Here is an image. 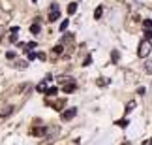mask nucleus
<instances>
[{
  "mask_svg": "<svg viewBox=\"0 0 152 145\" xmlns=\"http://www.w3.org/2000/svg\"><path fill=\"white\" fill-rule=\"evenodd\" d=\"M150 51H152V45H150V41H148V40H143L141 43H139L137 55L141 57V59H147L148 55H150Z\"/></svg>",
  "mask_w": 152,
  "mask_h": 145,
  "instance_id": "1",
  "label": "nucleus"
},
{
  "mask_svg": "<svg viewBox=\"0 0 152 145\" xmlns=\"http://www.w3.org/2000/svg\"><path fill=\"white\" fill-rule=\"evenodd\" d=\"M58 17H60V6H58L56 2H53L51 8H49V13H47V21H49V23H54Z\"/></svg>",
  "mask_w": 152,
  "mask_h": 145,
  "instance_id": "2",
  "label": "nucleus"
},
{
  "mask_svg": "<svg viewBox=\"0 0 152 145\" xmlns=\"http://www.w3.org/2000/svg\"><path fill=\"white\" fill-rule=\"evenodd\" d=\"M47 132H49V128H47V126H32L30 128L32 136H45Z\"/></svg>",
  "mask_w": 152,
  "mask_h": 145,
  "instance_id": "3",
  "label": "nucleus"
},
{
  "mask_svg": "<svg viewBox=\"0 0 152 145\" xmlns=\"http://www.w3.org/2000/svg\"><path fill=\"white\" fill-rule=\"evenodd\" d=\"M77 115V108H70L66 109V111H62V121H70V119H73Z\"/></svg>",
  "mask_w": 152,
  "mask_h": 145,
  "instance_id": "4",
  "label": "nucleus"
},
{
  "mask_svg": "<svg viewBox=\"0 0 152 145\" xmlns=\"http://www.w3.org/2000/svg\"><path fill=\"white\" fill-rule=\"evenodd\" d=\"M13 109H15V106H4V108H0V119L9 117V115L13 113Z\"/></svg>",
  "mask_w": 152,
  "mask_h": 145,
  "instance_id": "5",
  "label": "nucleus"
},
{
  "mask_svg": "<svg viewBox=\"0 0 152 145\" xmlns=\"http://www.w3.org/2000/svg\"><path fill=\"white\" fill-rule=\"evenodd\" d=\"M64 104H66V100H64V98L56 100V102H51V100H47V106H53V109H56V111H62Z\"/></svg>",
  "mask_w": 152,
  "mask_h": 145,
  "instance_id": "6",
  "label": "nucleus"
},
{
  "mask_svg": "<svg viewBox=\"0 0 152 145\" xmlns=\"http://www.w3.org/2000/svg\"><path fill=\"white\" fill-rule=\"evenodd\" d=\"M75 89H77V83L73 81V79H70V81H68L66 85L62 87V91H64V92H68V94H70V92H73Z\"/></svg>",
  "mask_w": 152,
  "mask_h": 145,
  "instance_id": "7",
  "label": "nucleus"
},
{
  "mask_svg": "<svg viewBox=\"0 0 152 145\" xmlns=\"http://www.w3.org/2000/svg\"><path fill=\"white\" fill-rule=\"evenodd\" d=\"M27 66H28L27 60H15V62H13V68H17V70H25Z\"/></svg>",
  "mask_w": 152,
  "mask_h": 145,
  "instance_id": "8",
  "label": "nucleus"
},
{
  "mask_svg": "<svg viewBox=\"0 0 152 145\" xmlns=\"http://www.w3.org/2000/svg\"><path fill=\"white\" fill-rule=\"evenodd\" d=\"M54 140H56V134H51V136H47V140H43L41 143H38V145H51Z\"/></svg>",
  "mask_w": 152,
  "mask_h": 145,
  "instance_id": "9",
  "label": "nucleus"
},
{
  "mask_svg": "<svg viewBox=\"0 0 152 145\" xmlns=\"http://www.w3.org/2000/svg\"><path fill=\"white\" fill-rule=\"evenodd\" d=\"M53 53L54 55H64V45L62 43H56V45L53 47Z\"/></svg>",
  "mask_w": 152,
  "mask_h": 145,
  "instance_id": "10",
  "label": "nucleus"
},
{
  "mask_svg": "<svg viewBox=\"0 0 152 145\" xmlns=\"http://www.w3.org/2000/svg\"><path fill=\"white\" fill-rule=\"evenodd\" d=\"M45 94H47V96H54V94H58V87H49V89L45 91Z\"/></svg>",
  "mask_w": 152,
  "mask_h": 145,
  "instance_id": "11",
  "label": "nucleus"
},
{
  "mask_svg": "<svg viewBox=\"0 0 152 145\" xmlns=\"http://www.w3.org/2000/svg\"><path fill=\"white\" fill-rule=\"evenodd\" d=\"M102 13H103V6H98L94 11V19H102Z\"/></svg>",
  "mask_w": 152,
  "mask_h": 145,
  "instance_id": "12",
  "label": "nucleus"
},
{
  "mask_svg": "<svg viewBox=\"0 0 152 145\" xmlns=\"http://www.w3.org/2000/svg\"><path fill=\"white\" fill-rule=\"evenodd\" d=\"M133 109H135V102H128V106H126V115L131 113Z\"/></svg>",
  "mask_w": 152,
  "mask_h": 145,
  "instance_id": "13",
  "label": "nucleus"
},
{
  "mask_svg": "<svg viewBox=\"0 0 152 145\" xmlns=\"http://www.w3.org/2000/svg\"><path fill=\"white\" fill-rule=\"evenodd\" d=\"M116 124H118L120 128H126L128 124H130V121H128V119H120V121H116Z\"/></svg>",
  "mask_w": 152,
  "mask_h": 145,
  "instance_id": "14",
  "label": "nucleus"
},
{
  "mask_svg": "<svg viewBox=\"0 0 152 145\" xmlns=\"http://www.w3.org/2000/svg\"><path fill=\"white\" fill-rule=\"evenodd\" d=\"M75 11H77V4L73 2V4H70V6H68V13H70V15H73Z\"/></svg>",
  "mask_w": 152,
  "mask_h": 145,
  "instance_id": "15",
  "label": "nucleus"
},
{
  "mask_svg": "<svg viewBox=\"0 0 152 145\" xmlns=\"http://www.w3.org/2000/svg\"><path fill=\"white\" fill-rule=\"evenodd\" d=\"M40 30H41V28H40V25H38V23H34V25L30 27V32H32V34H40Z\"/></svg>",
  "mask_w": 152,
  "mask_h": 145,
  "instance_id": "16",
  "label": "nucleus"
},
{
  "mask_svg": "<svg viewBox=\"0 0 152 145\" xmlns=\"http://www.w3.org/2000/svg\"><path fill=\"white\" fill-rule=\"evenodd\" d=\"M36 91H38V92H43V94H45V91H47V85H45V81L40 83V85L36 87Z\"/></svg>",
  "mask_w": 152,
  "mask_h": 145,
  "instance_id": "17",
  "label": "nucleus"
},
{
  "mask_svg": "<svg viewBox=\"0 0 152 145\" xmlns=\"http://www.w3.org/2000/svg\"><path fill=\"white\" fill-rule=\"evenodd\" d=\"M6 59H8V60H15V51H8V53H6Z\"/></svg>",
  "mask_w": 152,
  "mask_h": 145,
  "instance_id": "18",
  "label": "nucleus"
},
{
  "mask_svg": "<svg viewBox=\"0 0 152 145\" xmlns=\"http://www.w3.org/2000/svg\"><path fill=\"white\" fill-rule=\"evenodd\" d=\"M145 40H148V41L152 40V30H150V28H147V30H145Z\"/></svg>",
  "mask_w": 152,
  "mask_h": 145,
  "instance_id": "19",
  "label": "nucleus"
},
{
  "mask_svg": "<svg viewBox=\"0 0 152 145\" xmlns=\"http://www.w3.org/2000/svg\"><path fill=\"white\" fill-rule=\"evenodd\" d=\"M68 25H70V21H68V19H64V21H62V25H60V32H64V30H66V28H68Z\"/></svg>",
  "mask_w": 152,
  "mask_h": 145,
  "instance_id": "20",
  "label": "nucleus"
},
{
  "mask_svg": "<svg viewBox=\"0 0 152 145\" xmlns=\"http://www.w3.org/2000/svg\"><path fill=\"white\" fill-rule=\"evenodd\" d=\"M111 59H113V62H116V60L120 59V55L116 53V51H113V53H111Z\"/></svg>",
  "mask_w": 152,
  "mask_h": 145,
  "instance_id": "21",
  "label": "nucleus"
},
{
  "mask_svg": "<svg viewBox=\"0 0 152 145\" xmlns=\"http://www.w3.org/2000/svg\"><path fill=\"white\" fill-rule=\"evenodd\" d=\"M145 68H147V72H148V74H152V60H148V62L145 64Z\"/></svg>",
  "mask_w": 152,
  "mask_h": 145,
  "instance_id": "22",
  "label": "nucleus"
},
{
  "mask_svg": "<svg viewBox=\"0 0 152 145\" xmlns=\"http://www.w3.org/2000/svg\"><path fill=\"white\" fill-rule=\"evenodd\" d=\"M90 62H92V57H90V55H88V57H86V59H85V62H83V66H88Z\"/></svg>",
  "mask_w": 152,
  "mask_h": 145,
  "instance_id": "23",
  "label": "nucleus"
},
{
  "mask_svg": "<svg viewBox=\"0 0 152 145\" xmlns=\"http://www.w3.org/2000/svg\"><path fill=\"white\" fill-rule=\"evenodd\" d=\"M36 57H38V59H41V60L47 59V55H45V53H36Z\"/></svg>",
  "mask_w": 152,
  "mask_h": 145,
  "instance_id": "24",
  "label": "nucleus"
},
{
  "mask_svg": "<svg viewBox=\"0 0 152 145\" xmlns=\"http://www.w3.org/2000/svg\"><path fill=\"white\" fill-rule=\"evenodd\" d=\"M143 25H145L147 28H150V27H152V21H150V19H147V21H143Z\"/></svg>",
  "mask_w": 152,
  "mask_h": 145,
  "instance_id": "25",
  "label": "nucleus"
},
{
  "mask_svg": "<svg viewBox=\"0 0 152 145\" xmlns=\"http://www.w3.org/2000/svg\"><path fill=\"white\" fill-rule=\"evenodd\" d=\"M27 53H28V59H30V60L36 59V53H32V51H27Z\"/></svg>",
  "mask_w": 152,
  "mask_h": 145,
  "instance_id": "26",
  "label": "nucleus"
},
{
  "mask_svg": "<svg viewBox=\"0 0 152 145\" xmlns=\"http://www.w3.org/2000/svg\"><path fill=\"white\" fill-rule=\"evenodd\" d=\"M143 143H145V145H152V138H150V140H145Z\"/></svg>",
  "mask_w": 152,
  "mask_h": 145,
  "instance_id": "27",
  "label": "nucleus"
},
{
  "mask_svg": "<svg viewBox=\"0 0 152 145\" xmlns=\"http://www.w3.org/2000/svg\"><path fill=\"white\" fill-rule=\"evenodd\" d=\"M32 2H38V0H32Z\"/></svg>",
  "mask_w": 152,
  "mask_h": 145,
  "instance_id": "28",
  "label": "nucleus"
}]
</instances>
